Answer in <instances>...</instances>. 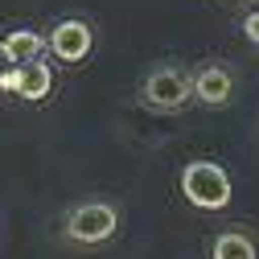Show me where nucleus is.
Instances as JSON below:
<instances>
[{
  "mask_svg": "<svg viewBox=\"0 0 259 259\" xmlns=\"http://www.w3.org/2000/svg\"><path fill=\"white\" fill-rule=\"evenodd\" d=\"M181 193L198 210H222V206H231V177L214 160H193L181 173Z\"/></svg>",
  "mask_w": 259,
  "mask_h": 259,
  "instance_id": "nucleus-1",
  "label": "nucleus"
},
{
  "mask_svg": "<svg viewBox=\"0 0 259 259\" xmlns=\"http://www.w3.org/2000/svg\"><path fill=\"white\" fill-rule=\"evenodd\" d=\"M115 226H119L115 206H107V202H82V206H74L70 218H66V235H70L74 243L95 247V243H107V239L115 235Z\"/></svg>",
  "mask_w": 259,
  "mask_h": 259,
  "instance_id": "nucleus-2",
  "label": "nucleus"
},
{
  "mask_svg": "<svg viewBox=\"0 0 259 259\" xmlns=\"http://www.w3.org/2000/svg\"><path fill=\"white\" fill-rule=\"evenodd\" d=\"M189 95H193V87H189V78H185L177 66H156V70L144 78L140 99H144L152 111H177V107H185Z\"/></svg>",
  "mask_w": 259,
  "mask_h": 259,
  "instance_id": "nucleus-3",
  "label": "nucleus"
},
{
  "mask_svg": "<svg viewBox=\"0 0 259 259\" xmlns=\"http://www.w3.org/2000/svg\"><path fill=\"white\" fill-rule=\"evenodd\" d=\"M54 87V74L46 62H29V66H13L0 74V91H13L21 99H46Z\"/></svg>",
  "mask_w": 259,
  "mask_h": 259,
  "instance_id": "nucleus-4",
  "label": "nucleus"
},
{
  "mask_svg": "<svg viewBox=\"0 0 259 259\" xmlns=\"http://www.w3.org/2000/svg\"><path fill=\"white\" fill-rule=\"evenodd\" d=\"M189 87H193V99H202L206 107H222L235 95V74H231V66H222V62H210V66H202L193 74Z\"/></svg>",
  "mask_w": 259,
  "mask_h": 259,
  "instance_id": "nucleus-5",
  "label": "nucleus"
},
{
  "mask_svg": "<svg viewBox=\"0 0 259 259\" xmlns=\"http://www.w3.org/2000/svg\"><path fill=\"white\" fill-rule=\"evenodd\" d=\"M50 50L62 62H82L91 54V25L87 21H58L50 33Z\"/></svg>",
  "mask_w": 259,
  "mask_h": 259,
  "instance_id": "nucleus-6",
  "label": "nucleus"
},
{
  "mask_svg": "<svg viewBox=\"0 0 259 259\" xmlns=\"http://www.w3.org/2000/svg\"><path fill=\"white\" fill-rule=\"evenodd\" d=\"M41 33H33V29H13L9 37H0V54H5L9 62H17V66H29V62H41Z\"/></svg>",
  "mask_w": 259,
  "mask_h": 259,
  "instance_id": "nucleus-7",
  "label": "nucleus"
},
{
  "mask_svg": "<svg viewBox=\"0 0 259 259\" xmlns=\"http://www.w3.org/2000/svg\"><path fill=\"white\" fill-rule=\"evenodd\" d=\"M214 259H255V243L239 231H226L214 239Z\"/></svg>",
  "mask_w": 259,
  "mask_h": 259,
  "instance_id": "nucleus-8",
  "label": "nucleus"
},
{
  "mask_svg": "<svg viewBox=\"0 0 259 259\" xmlns=\"http://www.w3.org/2000/svg\"><path fill=\"white\" fill-rule=\"evenodd\" d=\"M243 29H247V37H251V41H259V13H251V17L243 21Z\"/></svg>",
  "mask_w": 259,
  "mask_h": 259,
  "instance_id": "nucleus-9",
  "label": "nucleus"
}]
</instances>
